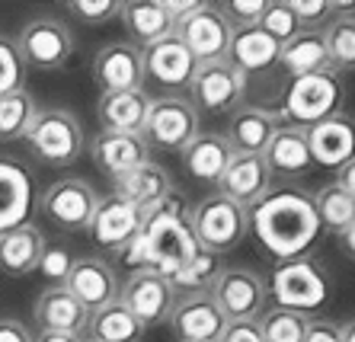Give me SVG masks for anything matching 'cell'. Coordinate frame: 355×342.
Wrapping results in <instances>:
<instances>
[{
    "label": "cell",
    "instance_id": "cell-6",
    "mask_svg": "<svg viewBox=\"0 0 355 342\" xmlns=\"http://www.w3.org/2000/svg\"><path fill=\"white\" fill-rule=\"evenodd\" d=\"M198 132H202V116L196 112V106L189 102L186 93H164V96H154L148 122L141 128L148 147L170 150V154H180Z\"/></svg>",
    "mask_w": 355,
    "mask_h": 342
},
{
    "label": "cell",
    "instance_id": "cell-4",
    "mask_svg": "<svg viewBox=\"0 0 355 342\" xmlns=\"http://www.w3.org/2000/svg\"><path fill=\"white\" fill-rule=\"evenodd\" d=\"M23 141H29L33 157L45 167H71L87 150L83 125L71 109H39Z\"/></svg>",
    "mask_w": 355,
    "mask_h": 342
},
{
    "label": "cell",
    "instance_id": "cell-32",
    "mask_svg": "<svg viewBox=\"0 0 355 342\" xmlns=\"http://www.w3.org/2000/svg\"><path fill=\"white\" fill-rule=\"evenodd\" d=\"M87 333H90L87 339H93V342H141L148 330L128 314L125 304L112 300V304H106V307H99L90 314Z\"/></svg>",
    "mask_w": 355,
    "mask_h": 342
},
{
    "label": "cell",
    "instance_id": "cell-17",
    "mask_svg": "<svg viewBox=\"0 0 355 342\" xmlns=\"http://www.w3.org/2000/svg\"><path fill=\"white\" fill-rule=\"evenodd\" d=\"M269 192H272V173L259 154H234L224 176L218 179V195H224L227 201L247 211Z\"/></svg>",
    "mask_w": 355,
    "mask_h": 342
},
{
    "label": "cell",
    "instance_id": "cell-38",
    "mask_svg": "<svg viewBox=\"0 0 355 342\" xmlns=\"http://www.w3.org/2000/svg\"><path fill=\"white\" fill-rule=\"evenodd\" d=\"M259 29H263L266 35H272L279 45L291 42L297 33H304L301 29V23H297V17L291 13V3L288 0H269L263 10V19H259Z\"/></svg>",
    "mask_w": 355,
    "mask_h": 342
},
{
    "label": "cell",
    "instance_id": "cell-42",
    "mask_svg": "<svg viewBox=\"0 0 355 342\" xmlns=\"http://www.w3.org/2000/svg\"><path fill=\"white\" fill-rule=\"evenodd\" d=\"M122 3L119 0H77V3H67V13L77 19H83L87 26H103L109 19L119 17Z\"/></svg>",
    "mask_w": 355,
    "mask_h": 342
},
{
    "label": "cell",
    "instance_id": "cell-49",
    "mask_svg": "<svg viewBox=\"0 0 355 342\" xmlns=\"http://www.w3.org/2000/svg\"><path fill=\"white\" fill-rule=\"evenodd\" d=\"M33 342H83V336H67V333H35Z\"/></svg>",
    "mask_w": 355,
    "mask_h": 342
},
{
    "label": "cell",
    "instance_id": "cell-23",
    "mask_svg": "<svg viewBox=\"0 0 355 342\" xmlns=\"http://www.w3.org/2000/svg\"><path fill=\"white\" fill-rule=\"evenodd\" d=\"M33 320L39 326V333H67V336H83L90 310L67 288H45L39 294L33 307Z\"/></svg>",
    "mask_w": 355,
    "mask_h": 342
},
{
    "label": "cell",
    "instance_id": "cell-47",
    "mask_svg": "<svg viewBox=\"0 0 355 342\" xmlns=\"http://www.w3.org/2000/svg\"><path fill=\"white\" fill-rule=\"evenodd\" d=\"M333 183H336L339 189H346V192L355 199V160H349L346 167L336 170V179H333Z\"/></svg>",
    "mask_w": 355,
    "mask_h": 342
},
{
    "label": "cell",
    "instance_id": "cell-33",
    "mask_svg": "<svg viewBox=\"0 0 355 342\" xmlns=\"http://www.w3.org/2000/svg\"><path fill=\"white\" fill-rule=\"evenodd\" d=\"M314 211L323 234L339 237L355 224V199L346 189H339L336 183H327L314 192Z\"/></svg>",
    "mask_w": 355,
    "mask_h": 342
},
{
    "label": "cell",
    "instance_id": "cell-16",
    "mask_svg": "<svg viewBox=\"0 0 355 342\" xmlns=\"http://www.w3.org/2000/svg\"><path fill=\"white\" fill-rule=\"evenodd\" d=\"M35 186L26 163L13 157H0V234L13 227L33 224L29 217L35 211Z\"/></svg>",
    "mask_w": 355,
    "mask_h": 342
},
{
    "label": "cell",
    "instance_id": "cell-50",
    "mask_svg": "<svg viewBox=\"0 0 355 342\" xmlns=\"http://www.w3.org/2000/svg\"><path fill=\"white\" fill-rule=\"evenodd\" d=\"M343 330V342H355V320H349V323L339 326Z\"/></svg>",
    "mask_w": 355,
    "mask_h": 342
},
{
    "label": "cell",
    "instance_id": "cell-26",
    "mask_svg": "<svg viewBox=\"0 0 355 342\" xmlns=\"http://www.w3.org/2000/svg\"><path fill=\"white\" fill-rule=\"evenodd\" d=\"M279 51L282 45L272 35H266L259 26H247V29H234L231 45H227V61L250 80L253 74H266V71L279 67Z\"/></svg>",
    "mask_w": 355,
    "mask_h": 342
},
{
    "label": "cell",
    "instance_id": "cell-43",
    "mask_svg": "<svg viewBox=\"0 0 355 342\" xmlns=\"http://www.w3.org/2000/svg\"><path fill=\"white\" fill-rule=\"evenodd\" d=\"M269 0H227V3H218L224 13V19L231 23V29H247V26H257L263 19V10Z\"/></svg>",
    "mask_w": 355,
    "mask_h": 342
},
{
    "label": "cell",
    "instance_id": "cell-27",
    "mask_svg": "<svg viewBox=\"0 0 355 342\" xmlns=\"http://www.w3.org/2000/svg\"><path fill=\"white\" fill-rule=\"evenodd\" d=\"M119 19H122L125 33H128V42L138 45V48H148V45L160 42L166 35H173L176 29L173 17L166 13L164 0H128L119 10Z\"/></svg>",
    "mask_w": 355,
    "mask_h": 342
},
{
    "label": "cell",
    "instance_id": "cell-14",
    "mask_svg": "<svg viewBox=\"0 0 355 342\" xmlns=\"http://www.w3.org/2000/svg\"><path fill=\"white\" fill-rule=\"evenodd\" d=\"M93 80L99 93H122V90H141L144 87V58L141 48L128 39L109 42L96 51L93 58Z\"/></svg>",
    "mask_w": 355,
    "mask_h": 342
},
{
    "label": "cell",
    "instance_id": "cell-37",
    "mask_svg": "<svg viewBox=\"0 0 355 342\" xmlns=\"http://www.w3.org/2000/svg\"><path fill=\"white\" fill-rule=\"evenodd\" d=\"M257 323L263 330V342H304L311 317L297 314V310H285V307H272L269 304Z\"/></svg>",
    "mask_w": 355,
    "mask_h": 342
},
{
    "label": "cell",
    "instance_id": "cell-44",
    "mask_svg": "<svg viewBox=\"0 0 355 342\" xmlns=\"http://www.w3.org/2000/svg\"><path fill=\"white\" fill-rule=\"evenodd\" d=\"M218 342H263V330H259L257 320H237V323H227Z\"/></svg>",
    "mask_w": 355,
    "mask_h": 342
},
{
    "label": "cell",
    "instance_id": "cell-10",
    "mask_svg": "<svg viewBox=\"0 0 355 342\" xmlns=\"http://www.w3.org/2000/svg\"><path fill=\"white\" fill-rule=\"evenodd\" d=\"M35 201H39V211L49 217L58 231L77 234V231H87V227H90V217L99 205V195L87 179L64 176L58 183H51Z\"/></svg>",
    "mask_w": 355,
    "mask_h": 342
},
{
    "label": "cell",
    "instance_id": "cell-24",
    "mask_svg": "<svg viewBox=\"0 0 355 342\" xmlns=\"http://www.w3.org/2000/svg\"><path fill=\"white\" fill-rule=\"evenodd\" d=\"M150 96L144 87L141 90H122V93H99L96 100V118L103 132H128L141 134L150 112Z\"/></svg>",
    "mask_w": 355,
    "mask_h": 342
},
{
    "label": "cell",
    "instance_id": "cell-34",
    "mask_svg": "<svg viewBox=\"0 0 355 342\" xmlns=\"http://www.w3.org/2000/svg\"><path fill=\"white\" fill-rule=\"evenodd\" d=\"M221 269H224L221 266V256L198 250L196 256H192L189 262H186V266H182L173 278H170V288H173L176 300H180V298H192V294H208Z\"/></svg>",
    "mask_w": 355,
    "mask_h": 342
},
{
    "label": "cell",
    "instance_id": "cell-25",
    "mask_svg": "<svg viewBox=\"0 0 355 342\" xmlns=\"http://www.w3.org/2000/svg\"><path fill=\"white\" fill-rule=\"evenodd\" d=\"M180 157H182V170H186L192 179L218 186V179H221L224 170H227V163L234 160V150L224 134L198 132L196 138L180 150Z\"/></svg>",
    "mask_w": 355,
    "mask_h": 342
},
{
    "label": "cell",
    "instance_id": "cell-1",
    "mask_svg": "<svg viewBox=\"0 0 355 342\" xmlns=\"http://www.w3.org/2000/svg\"><path fill=\"white\" fill-rule=\"evenodd\" d=\"M250 231L266 253H272L279 262L297 256H311L323 231L314 211V195L295 186L272 189L263 201L247 211Z\"/></svg>",
    "mask_w": 355,
    "mask_h": 342
},
{
    "label": "cell",
    "instance_id": "cell-31",
    "mask_svg": "<svg viewBox=\"0 0 355 342\" xmlns=\"http://www.w3.org/2000/svg\"><path fill=\"white\" fill-rule=\"evenodd\" d=\"M279 67L291 80H295V77H311V74L330 71L323 33H297L291 42H285L279 51Z\"/></svg>",
    "mask_w": 355,
    "mask_h": 342
},
{
    "label": "cell",
    "instance_id": "cell-46",
    "mask_svg": "<svg viewBox=\"0 0 355 342\" xmlns=\"http://www.w3.org/2000/svg\"><path fill=\"white\" fill-rule=\"evenodd\" d=\"M0 342H33V330L23 320L0 317Z\"/></svg>",
    "mask_w": 355,
    "mask_h": 342
},
{
    "label": "cell",
    "instance_id": "cell-21",
    "mask_svg": "<svg viewBox=\"0 0 355 342\" xmlns=\"http://www.w3.org/2000/svg\"><path fill=\"white\" fill-rule=\"evenodd\" d=\"M307 147H311V160L317 167L336 173L349 160H355V118L339 112L320 125L307 128Z\"/></svg>",
    "mask_w": 355,
    "mask_h": 342
},
{
    "label": "cell",
    "instance_id": "cell-22",
    "mask_svg": "<svg viewBox=\"0 0 355 342\" xmlns=\"http://www.w3.org/2000/svg\"><path fill=\"white\" fill-rule=\"evenodd\" d=\"M282 128L279 112L266 106H240L227 118V144L234 154H259L269 147V141L275 138V132Z\"/></svg>",
    "mask_w": 355,
    "mask_h": 342
},
{
    "label": "cell",
    "instance_id": "cell-48",
    "mask_svg": "<svg viewBox=\"0 0 355 342\" xmlns=\"http://www.w3.org/2000/svg\"><path fill=\"white\" fill-rule=\"evenodd\" d=\"M339 250H343V256L352 259L355 262V224L349 227L346 234H339Z\"/></svg>",
    "mask_w": 355,
    "mask_h": 342
},
{
    "label": "cell",
    "instance_id": "cell-11",
    "mask_svg": "<svg viewBox=\"0 0 355 342\" xmlns=\"http://www.w3.org/2000/svg\"><path fill=\"white\" fill-rule=\"evenodd\" d=\"M173 35L186 45L196 64H208V61H221L227 58V45H231V23L224 19L218 3H198L186 19H180L173 29Z\"/></svg>",
    "mask_w": 355,
    "mask_h": 342
},
{
    "label": "cell",
    "instance_id": "cell-40",
    "mask_svg": "<svg viewBox=\"0 0 355 342\" xmlns=\"http://www.w3.org/2000/svg\"><path fill=\"white\" fill-rule=\"evenodd\" d=\"M74 259L77 256L71 250H64V246H45L35 272L49 282V288H64L67 276H71V269H74Z\"/></svg>",
    "mask_w": 355,
    "mask_h": 342
},
{
    "label": "cell",
    "instance_id": "cell-9",
    "mask_svg": "<svg viewBox=\"0 0 355 342\" xmlns=\"http://www.w3.org/2000/svg\"><path fill=\"white\" fill-rule=\"evenodd\" d=\"M19 58L33 71H61L74 55V33L58 17H33L17 39Z\"/></svg>",
    "mask_w": 355,
    "mask_h": 342
},
{
    "label": "cell",
    "instance_id": "cell-39",
    "mask_svg": "<svg viewBox=\"0 0 355 342\" xmlns=\"http://www.w3.org/2000/svg\"><path fill=\"white\" fill-rule=\"evenodd\" d=\"M26 74H29V67L19 58L17 39L0 35V96L26 90Z\"/></svg>",
    "mask_w": 355,
    "mask_h": 342
},
{
    "label": "cell",
    "instance_id": "cell-15",
    "mask_svg": "<svg viewBox=\"0 0 355 342\" xmlns=\"http://www.w3.org/2000/svg\"><path fill=\"white\" fill-rule=\"evenodd\" d=\"M141 58H144V80H154L166 93L189 90V80L198 67L176 35H166L160 42L141 48Z\"/></svg>",
    "mask_w": 355,
    "mask_h": 342
},
{
    "label": "cell",
    "instance_id": "cell-12",
    "mask_svg": "<svg viewBox=\"0 0 355 342\" xmlns=\"http://www.w3.org/2000/svg\"><path fill=\"white\" fill-rule=\"evenodd\" d=\"M119 304H125L128 314L148 330V326H160L170 320L176 294L160 272L138 269V272H128L125 285L119 288Z\"/></svg>",
    "mask_w": 355,
    "mask_h": 342
},
{
    "label": "cell",
    "instance_id": "cell-5",
    "mask_svg": "<svg viewBox=\"0 0 355 342\" xmlns=\"http://www.w3.org/2000/svg\"><path fill=\"white\" fill-rule=\"evenodd\" d=\"M189 227L202 250L224 256V253L237 250L243 237L250 234V217L247 208H240L215 192L205 195L196 208H189Z\"/></svg>",
    "mask_w": 355,
    "mask_h": 342
},
{
    "label": "cell",
    "instance_id": "cell-19",
    "mask_svg": "<svg viewBox=\"0 0 355 342\" xmlns=\"http://www.w3.org/2000/svg\"><path fill=\"white\" fill-rule=\"evenodd\" d=\"M64 288L93 314V310L119 300V288H122V285H119L116 269L109 266L106 259L77 256L74 269H71V276H67V282H64Z\"/></svg>",
    "mask_w": 355,
    "mask_h": 342
},
{
    "label": "cell",
    "instance_id": "cell-29",
    "mask_svg": "<svg viewBox=\"0 0 355 342\" xmlns=\"http://www.w3.org/2000/svg\"><path fill=\"white\" fill-rule=\"evenodd\" d=\"M45 237L35 224L13 227L0 234V272L7 276H33L39 269V259L45 253Z\"/></svg>",
    "mask_w": 355,
    "mask_h": 342
},
{
    "label": "cell",
    "instance_id": "cell-35",
    "mask_svg": "<svg viewBox=\"0 0 355 342\" xmlns=\"http://www.w3.org/2000/svg\"><path fill=\"white\" fill-rule=\"evenodd\" d=\"M323 45L330 58L333 74H352L355 71V13L333 17L323 26Z\"/></svg>",
    "mask_w": 355,
    "mask_h": 342
},
{
    "label": "cell",
    "instance_id": "cell-28",
    "mask_svg": "<svg viewBox=\"0 0 355 342\" xmlns=\"http://www.w3.org/2000/svg\"><path fill=\"white\" fill-rule=\"evenodd\" d=\"M263 160L272 179H297V176H307L314 160H311V147H307V132L304 128H291L282 125L275 132V138L269 141V147L263 150Z\"/></svg>",
    "mask_w": 355,
    "mask_h": 342
},
{
    "label": "cell",
    "instance_id": "cell-18",
    "mask_svg": "<svg viewBox=\"0 0 355 342\" xmlns=\"http://www.w3.org/2000/svg\"><path fill=\"white\" fill-rule=\"evenodd\" d=\"M90 157L96 170L106 179H122L125 173L144 167L150 160V147L144 141V134H128V132H99L90 141Z\"/></svg>",
    "mask_w": 355,
    "mask_h": 342
},
{
    "label": "cell",
    "instance_id": "cell-7",
    "mask_svg": "<svg viewBox=\"0 0 355 342\" xmlns=\"http://www.w3.org/2000/svg\"><path fill=\"white\" fill-rule=\"evenodd\" d=\"M211 300L221 310L227 323L237 320H259L263 310L269 307V291H266V278L250 266H224L211 285Z\"/></svg>",
    "mask_w": 355,
    "mask_h": 342
},
{
    "label": "cell",
    "instance_id": "cell-51",
    "mask_svg": "<svg viewBox=\"0 0 355 342\" xmlns=\"http://www.w3.org/2000/svg\"><path fill=\"white\" fill-rule=\"evenodd\" d=\"M83 342H93V339H83Z\"/></svg>",
    "mask_w": 355,
    "mask_h": 342
},
{
    "label": "cell",
    "instance_id": "cell-41",
    "mask_svg": "<svg viewBox=\"0 0 355 342\" xmlns=\"http://www.w3.org/2000/svg\"><path fill=\"white\" fill-rule=\"evenodd\" d=\"M288 3L304 33H323V26L336 17V3L333 0H288Z\"/></svg>",
    "mask_w": 355,
    "mask_h": 342
},
{
    "label": "cell",
    "instance_id": "cell-20",
    "mask_svg": "<svg viewBox=\"0 0 355 342\" xmlns=\"http://www.w3.org/2000/svg\"><path fill=\"white\" fill-rule=\"evenodd\" d=\"M166 323L173 326L176 342H218L227 320L215 307L211 294H192V298L176 300Z\"/></svg>",
    "mask_w": 355,
    "mask_h": 342
},
{
    "label": "cell",
    "instance_id": "cell-30",
    "mask_svg": "<svg viewBox=\"0 0 355 342\" xmlns=\"http://www.w3.org/2000/svg\"><path fill=\"white\" fill-rule=\"evenodd\" d=\"M116 192L119 199L132 201L135 208H150L154 201H160L164 195L173 192V183H170V173H166L160 163H154V160H148L144 167L132 170V173H125L122 179H116Z\"/></svg>",
    "mask_w": 355,
    "mask_h": 342
},
{
    "label": "cell",
    "instance_id": "cell-8",
    "mask_svg": "<svg viewBox=\"0 0 355 342\" xmlns=\"http://www.w3.org/2000/svg\"><path fill=\"white\" fill-rule=\"evenodd\" d=\"M189 102L196 106V112H208V116H231L234 109L243 106V96H247V77L240 74L237 67L227 58L221 61H208V64H198L196 74L189 80Z\"/></svg>",
    "mask_w": 355,
    "mask_h": 342
},
{
    "label": "cell",
    "instance_id": "cell-45",
    "mask_svg": "<svg viewBox=\"0 0 355 342\" xmlns=\"http://www.w3.org/2000/svg\"><path fill=\"white\" fill-rule=\"evenodd\" d=\"M304 342H343V330H339V323H333V320H314L311 317Z\"/></svg>",
    "mask_w": 355,
    "mask_h": 342
},
{
    "label": "cell",
    "instance_id": "cell-13",
    "mask_svg": "<svg viewBox=\"0 0 355 342\" xmlns=\"http://www.w3.org/2000/svg\"><path fill=\"white\" fill-rule=\"evenodd\" d=\"M138 227H141V208H135L132 201L119 199V195H106V199H99L87 234H90L96 250L119 256L138 237Z\"/></svg>",
    "mask_w": 355,
    "mask_h": 342
},
{
    "label": "cell",
    "instance_id": "cell-2",
    "mask_svg": "<svg viewBox=\"0 0 355 342\" xmlns=\"http://www.w3.org/2000/svg\"><path fill=\"white\" fill-rule=\"evenodd\" d=\"M266 291H269V304L285 310H297L307 314L320 310L330 304L333 298V276L314 256H297L285 259L269 272L266 278Z\"/></svg>",
    "mask_w": 355,
    "mask_h": 342
},
{
    "label": "cell",
    "instance_id": "cell-3",
    "mask_svg": "<svg viewBox=\"0 0 355 342\" xmlns=\"http://www.w3.org/2000/svg\"><path fill=\"white\" fill-rule=\"evenodd\" d=\"M343 100H346V87L343 77L333 71L323 74H311V77H295L282 96V109L279 118L282 125L291 128H314L327 118L343 112Z\"/></svg>",
    "mask_w": 355,
    "mask_h": 342
},
{
    "label": "cell",
    "instance_id": "cell-36",
    "mask_svg": "<svg viewBox=\"0 0 355 342\" xmlns=\"http://www.w3.org/2000/svg\"><path fill=\"white\" fill-rule=\"evenodd\" d=\"M35 116H39V106H35V96L29 90L0 96V141H23Z\"/></svg>",
    "mask_w": 355,
    "mask_h": 342
}]
</instances>
